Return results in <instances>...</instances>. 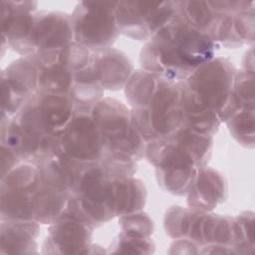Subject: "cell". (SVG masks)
Wrapping results in <instances>:
<instances>
[{"label":"cell","instance_id":"7a4b0ae2","mask_svg":"<svg viewBox=\"0 0 255 255\" xmlns=\"http://www.w3.org/2000/svg\"><path fill=\"white\" fill-rule=\"evenodd\" d=\"M237 70L225 57H214L180 82L185 127L213 136L225 122Z\"/></svg>","mask_w":255,"mask_h":255},{"label":"cell","instance_id":"8992f818","mask_svg":"<svg viewBox=\"0 0 255 255\" xmlns=\"http://www.w3.org/2000/svg\"><path fill=\"white\" fill-rule=\"evenodd\" d=\"M130 116L145 142L172 136L185 127L180 83L163 80L146 106L130 109Z\"/></svg>","mask_w":255,"mask_h":255},{"label":"cell","instance_id":"ba28073f","mask_svg":"<svg viewBox=\"0 0 255 255\" xmlns=\"http://www.w3.org/2000/svg\"><path fill=\"white\" fill-rule=\"evenodd\" d=\"M92 108L76 107L75 114L58 142L56 156L77 174L84 168L99 163L104 151L101 133L91 114Z\"/></svg>","mask_w":255,"mask_h":255},{"label":"cell","instance_id":"7c38bea8","mask_svg":"<svg viewBox=\"0 0 255 255\" xmlns=\"http://www.w3.org/2000/svg\"><path fill=\"white\" fill-rule=\"evenodd\" d=\"M94 227L79 216L65 210L50 224L43 243V253L88 254L92 251Z\"/></svg>","mask_w":255,"mask_h":255},{"label":"cell","instance_id":"484cf974","mask_svg":"<svg viewBox=\"0 0 255 255\" xmlns=\"http://www.w3.org/2000/svg\"><path fill=\"white\" fill-rule=\"evenodd\" d=\"M154 243L150 239V237L135 238L127 236L120 232L119 235L112 242L110 252L150 254L154 252Z\"/></svg>","mask_w":255,"mask_h":255},{"label":"cell","instance_id":"9c48e42d","mask_svg":"<svg viewBox=\"0 0 255 255\" xmlns=\"http://www.w3.org/2000/svg\"><path fill=\"white\" fill-rule=\"evenodd\" d=\"M118 2H79L72 12L74 42L92 52L113 47L120 32L116 22Z\"/></svg>","mask_w":255,"mask_h":255},{"label":"cell","instance_id":"ffe728a7","mask_svg":"<svg viewBox=\"0 0 255 255\" xmlns=\"http://www.w3.org/2000/svg\"><path fill=\"white\" fill-rule=\"evenodd\" d=\"M163 80L144 69L133 71L124 87L127 101L131 109L145 107Z\"/></svg>","mask_w":255,"mask_h":255},{"label":"cell","instance_id":"f1b7e54d","mask_svg":"<svg viewBox=\"0 0 255 255\" xmlns=\"http://www.w3.org/2000/svg\"><path fill=\"white\" fill-rule=\"evenodd\" d=\"M245 70L254 71V53H253V46L245 53V56L242 61V68Z\"/></svg>","mask_w":255,"mask_h":255},{"label":"cell","instance_id":"3957f363","mask_svg":"<svg viewBox=\"0 0 255 255\" xmlns=\"http://www.w3.org/2000/svg\"><path fill=\"white\" fill-rule=\"evenodd\" d=\"M213 136L183 127L168 138L145 142L144 156L155 168L158 185L166 192L186 195L199 168L208 164Z\"/></svg>","mask_w":255,"mask_h":255},{"label":"cell","instance_id":"d4e9b609","mask_svg":"<svg viewBox=\"0 0 255 255\" xmlns=\"http://www.w3.org/2000/svg\"><path fill=\"white\" fill-rule=\"evenodd\" d=\"M191 209L179 205L170 206L163 217L165 233L172 239H183L186 235Z\"/></svg>","mask_w":255,"mask_h":255},{"label":"cell","instance_id":"83f0119b","mask_svg":"<svg viewBox=\"0 0 255 255\" xmlns=\"http://www.w3.org/2000/svg\"><path fill=\"white\" fill-rule=\"evenodd\" d=\"M22 160L9 147L1 144V177L6 175Z\"/></svg>","mask_w":255,"mask_h":255},{"label":"cell","instance_id":"603a6c76","mask_svg":"<svg viewBox=\"0 0 255 255\" xmlns=\"http://www.w3.org/2000/svg\"><path fill=\"white\" fill-rule=\"evenodd\" d=\"M235 254L254 253V212L242 211L233 217Z\"/></svg>","mask_w":255,"mask_h":255},{"label":"cell","instance_id":"30bf717a","mask_svg":"<svg viewBox=\"0 0 255 255\" xmlns=\"http://www.w3.org/2000/svg\"><path fill=\"white\" fill-rule=\"evenodd\" d=\"M175 14L174 1H121L117 3L116 22L120 34L147 41Z\"/></svg>","mask_w":255,"mask_h":255},{"label":"cell","instance_id":"5b68a950","mask_svg":"<svg viewBox=\"0 0 255 255\" xmlns=\"http://www.w3.org/2000/svg\"><path fill=\"white\" fill-rule=\"evenodd\" d=\"M91 114L102 136L103 155L137 162L144 156L145 141L131 120L130 110L124 103L103 98L93 106Z\"/></svg>","mask_w":255,"mask_h":255},{"label":"cell","instance_id":"9a60e30c","mask_svg":"<svg viewBox=\"0 0 255 255\" xmlns=\"http://www.w3.org/2000/svg\"><path fill=\"white\" fill-rule=\"evenodd\" d=\"M92 66L101 86L109 91L124 88L133 72L131 60L115 47L93 52Z\"/></svg>","mask_w":255,"mask_h":255},{"label":"cell","instance_id":"7402d4cb","mask_svg":"<svg viewBox=\"0 0 255 255\" xmlns=\"http://www.w3.org/2000/svg\"><path fill=\"white\" fill-rule=\"evenodd\" d=\"M232 137L242 146L254 147L255 122L254 107L231 109L224 122Z\"/></svg>","mask_w":255,"mask_h":255},{"label":"cell","instance_id":"d6986e66","mask_svg":"<svg viewBox=\"0 0 255 255\" xmlns=\"http://www.w3.org/2000/svg\"><path fill=\"white\" fill-rule=\"evenodd\" d=\"M113 194L116 217L140 211L146 203L145 185L134 176L115 178L113 180Z\"/></svg>","mask_w":255,"mask_h":255},{"label":"cell","instance_id":"277c9868","mask_svg":"<svg viewBox=\"0 0 255 255\" xmlns=\"http://www.w3.org/2000/svg\"><path fill=\"white\" fill-rule=\"evenodd\" d=\"M75 111L76 104L67 95L35 93L12 118L25 132L39 140L51 156H55L59 138Z\"/></svg>","mask_w":255,"mask_h":255},{"label":"cell","instance_id":"6da1fadb","mask_svg":"<svg viewBox=\"0 0 255 255\" xmlns=\"http://www.w3.org/2000/svg\"><path fill=\"white\" fill-rule=\"evenodd\" d=\"M219 48L212 39L189 25L177 13L145 42L141 69L173 83H180L200 65L214 58Z\"/></svg>","mask_w":255,"mask_h":255},{"label":"cell","instance_id":"8fae6325","mask_svg":"<svg viewBox=\"0 0 255 255\" xmlns=\"http://www.w3.org/2000/svg\"><path fill=\"white\" fill-rule=\"evenodd\" d=\"M36 1H1L2 48L5 45L21 56L36 53Z\"/></svg>","mask_w":255,"mask_h":255},{"label":"cell","instance_id":"4316f807","mask_svg":"<svg viewBox=\"0 0 255 255\" xmlns=\"http://www.w3.org/2000/svg\"><path fill=\"white\" fill-rule=\"evenodd\" d=\"M254 5L234 13V26L241 43L247 45L254 44L255 34V10Z\"/></svg>","mask_w":255,"mask_h":255},{"label":"cell","instance_id":"44dd1931","mask_svg":"<svg viewBox=\"0 0 255 255\" xmlns=\"http://www.w3.org/2000/svg\"><path fill=\"white\" fill-rule=\"evenodd\" d=\"M104 93L105 90L95 75L92 63L74 74L69 97L74 101L76 107L92 108L104 98Z\"/></svg>","mask_w":255,"mask_h":255},{"label":"cell","instance_id":"ac0fdd59","mask_svg":"<svg viewBox=\"0 0 255 255\" xmlns=\"http://www.w3.org/2000/svg\"><path fill=\"white\" fill-rule=\"evenodd\" d=\"M174 3L176 13L180 17L192 27L208 35L215 43V36L225 13L219 12L210 1L183 0L174 1Z\"/></svg>","mask_w":255,"mask_h":255},{"label":"cell","instance_id":"e0dca14e","mask_svg":"<svg viewBox=\"0 0 255 255\" xmlns=\"http://www.w3.org/2000/svg\"><path fill=\"white\" fill-rule=\"evenodd\" d=\"M0 253H38L40 223L31 220L1 219Z\"/></svg>","mask_w":255,"mask_h":255},{"label":"cell","instance_id":"5bb4252c","mask_svg":"<svg viewBox=\"0 0 255 255\" xmlns=\"http://www.w3.org/2000/svg\"><path fill=\"white\" fill-rule=\"evenodd\" d=\"M188 208L194 211L211 212L228 197V183L217 169L204 166L197 170L187 193Z\"/></svg>","mask_w":255,"mask_h":255},{"label":"cell","instance_id":"52a82bcc","mask_svg":"<svg viewBox=\"0 0 255 255\" xmlns=\"http://www.w3.org/2000/svg\"><path fill=\"white\" fill-rule=\"evenodd\" d=\"M113 180L100 163L84 168L77 177L65 210L94 228L108 223L116 217Z\"/></svg>","mask_w":255,"mask_h":255},{"label":"cell","instance_id":"4fadbf2b","mask_svg":"<svg viewBox=\"0 0 255 255\" xmlns=\"http://www.w3.org/2000/svg\"><path fill=\"white\" fill-rule=\"evenodd\" d=\"M72 42L74 33L71 14L46 10L35 13L36 53L58 51Z\"/></svg>","mask_w":255,"mask_h":255},{"label":"cell","instance_id":"cb8c5ba5","mask_svg":"<svg viewBox=\"0 0 255 255\" xmlns=\"http://www.w3.org/2000/svg\"><path fill=\"white\" fill-rule=\"evenodd\" d=\"M121 233L135 238L150 237L154 231V223L143 211L125 214L119 217Z\"/></svg>","mask_w":255,"mask_h":255},{"label":"cell","instance_id":"2e32d148","mask_svg":"<svg viewBox=\"0 0 255 255\" xmlns=\"http://www.w3.org/2000/svg\"><path fill=\"white\" fill-rule=\"evenodd\" d=\"M59 51L35 54L39 62L36 93L69 96L75 73L59 61Z\"/></svg>","mask_w":255,"mask_h":255}]
</instances>
